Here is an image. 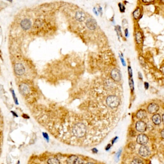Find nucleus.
Wrapping results in <instances>:
<instances>
[{
  "label": "nucleus",
  "instance_id": "9",
  "mask_svg": "<svg viewBox=\"0 0 164 164\" xmlns=\"http://www.w3.org/2000/svg\"><path fill=\"white\" fill-rule=\"evenodd\" d=\"M21 27L24 30H28L31 27V22L28 19H23L21 22Z\"/></svg>",
  "mask_w": 164,
  "mask_h": 164
},
{
  "label": "nucleus",
  "instance_id": "36",
  "mask_svg": "<svg viewBox=\"0 0 164 164\" xmlns=\"http://www.w3.org/2000/svg\"><path fill=\"white\" fill-rule=\"evenodd\" d=\"M1 148H0V155H1Z\"/></svg>",
  "mask_w": 164,
  "mask_h": 164
},
{
  "label": "nucleus",
  "instance_id": "27",
  "mask_svg": "<svg viewBox=\"0 0 164 164\" xmlns=\"http://www.w3.org/2000/svg\"><path fill=\"white\" fill-rule=\"evenodd\" d=\"M143 2L145 3H152L153 1H143Z\"/></svg>",
  "mask_w": 164,
  "mask_h": 164
},
{
  "label": "nucleus",
  "instance_id": "2",
  "mask_svg": "<svg viewBox=\"0 0 164 164\" xmlns=\"http://www.w3.org/2000/svg\"><path fill=\"white\" fill-rule=\"evenodd\" d=\"M67 164H83L84 162L81 159L78 157L73 155L70 156L66 161Z\"/></svg>",
  "mask_w": 164,
  "mask_h": 164
},
{
  "label": "nucleus",
  "instance_id": "15",
  "mask_svg": "<svg viewBox=\"0 0 164 164\" xmlns=\"http://www.w3.org/2000/svg\"><path fill=\"white\" fill-rule=\"evenodd\" d=\"M143 36L142 33L140 31H137L135 34V40L138 44H141L143 41Z\"/></svg>",
  "mask_w": 164,
  "mask_h": 164
},
{
  "label": "nucleus",
  "instance_id": "13",
  "mask_svg": "<svg viewBox=\"0 0 164 164\" xmlns=\"http://www.w3.org/2000/svg\"><path fill=\"white\" fill-rule=\"evenodd\" d=\"M19 90L24 95L27 94L29 92V88L27 85L22 84L19 86Z\"/></svg>",
  "mask_w": 164,
  "mask_h": 164
},
{
  "label": "nucleus",
  "instance_id": "10",
  "mask_svg": "<svg viewBox=\"0 0 164 164\" xmlns=\"http://www.w3.org/2000/svg\"><path fill=\"white\" fill-rule=\"evenodd\" d=\"M139 154L141 155L143 157L147 156L150 154V150L147 146L142 145L140 147L139 149Z\"/></svg>",
  "mask_w": 164,
  "mask_h": 164
},
{
  "label": "nucleus",
  "instance_id": "30",
  "mask_svg": "<svg viewBox=\"0 0 164 164\" xmlns=\"http://www.w3.org/2000/svg\"><path fill=\"white\" fill-rule=\"evenodd\" d=\"M128 33H129V32H128V29H126V30H125V36H128Z\"/></svg>",
  "mask_w": 164,
  "mask_h": 164
},
{
  "label": "nucleus",
  "instance_id": "37",
  "mask_svg": "<svg viewBox=\"0 0 164 164\" xmlns=\"http://www.w3.org/2000/svg\"><path fill=\"white\" fill-rule=\"evenodd\" d=\"M17 164H20V163H19V161H18V163H17Z\"/></svg>",
  "mask_w": 164,
  "mask_h": 164
},
{
  "label": "nucleus",
  "instance_id": "31",
  "mask_svg": "<svg viewBox=\"0 0 164 164\" xmlns=\"http://www.w3.org/2000/svg\"><path fill=\"white\" fill-rule=\"evenodd\" d=\"M162 121L163 122L164 124V113L162 115Z\"/></svg>",
  "mask_w": 164,
  "mask_h": 164
},
{
  "label": "nucleus",
  "instance_id": "1",
  "mask_svg": "<svg viewBox=\"0 0 164 164\" xmlns=\"http://www.w3.org/2000/svg\"><path fill=\"white\" fill-rule=\"evenodd\" d=\"M120 99L119 98L114 95H111L108 96L106 100V103L107 106L110 109L115 111L117 108L120 104Z\"/></svg>",
  "mask_w": 164,
  "mask_h": 164
},
{
  "label": "nucleus",
  "instance_id": "35",
  "mask_svg": "<svg viewBox=\"0 0 164 164\" xmlns=\"http://www.w3.org/2000/svg\"><path fill=\"white\" fill-rule=\"evenodd\" d=\"M86 164H94V163H91V162H90V163H86Z\"/></svg>",
  "mask_w": 164,
  "mask_h": 164
},
{
  "label": "nucleus",
  "instance_id": "12",
  "mask_svg": "<svg viewBox=\"0 0 164 164\" xmlns=\"http://www.w3.org/2000/svg\"><path fill=\"white\" fill-rule=\"evenodd\" d=\"M147 116V113L146 110H139L136 114V117L139 119H146Z\"/></svg>",
  "mask_w": 164,
  "mask_h": 164
},
{
  "label": "nucleus",
  "instance_id": "4",
  "mask_svg": "<svg viewBox=\"0 0 164 164\" xmlns=\"http://www.w3.org/2000/svg\"><path fill=\"white\" fill-rule=\"evenodd\" d=\"M15 72L19 76H21L25 72V68L23 64L21 63H16L14 67Z\"/></svg>",
  "mask_w": 164,
  "mask_h": 164
},
{
  "label": "nucleus",
  "instance_id": "16",
  "mask_svg": "<svg viewBox=\"0 0 164 164\" xmlns=\"http://www.w3.org/2000/svg\"><path fill=\"white\" fill-rule=\"evenodd\" d=\"M141 15V10L140 8H137L135 9L133 12V16L135 19H138Z\"/></svg>",
  "mask_w": 164,
  "mask_h": 164
},
{
  "label": "nucleus",
  "instance_id": "21",
  "mask_svg": "<svg viewBox=\"0 0 164 164\" xmlns=\"http://www.w3.org/2000/svg\"><path fill=\"white\" fill-rule=\"evenodd\" d=\"M128 73H129V75L130 76V77L132 78V77H133V70L131 69V68L130 66H129L128 67Z\"/></svg>",
  "mask_w": 164,
  "mask_h": 164
},
{
  "label": "nucleus",
  "instance_id": "3",
  "mask_svg": "<svg viewBox=\"0 0 164 164\" xmlns=\"http://www.w3.org/2000/svg\"><path fill=\"white\" fill-rule=\"evenodd\" d=\"M111 77L114 81H119L122 79V74L119 70L115 68L113 69L111 72Z\"/></svg>",
  "mask_w": 164,
  "mask_h": 164
},
{
  "label": "nucleus",
  "instance_id": "7",
  "mask_svg": "<svg viewBox=\"0 0 164 164\" xmlns=\"http://www.w3.org/2000/svg\"><path fill=\"white\" fill-rule=\"evenodd\" d=\"M136 129L141 132H144L147 129V124L144 121H139L136 124Z\"/></svg>",
  "mask_w": 164,
  "mask_h": 164
},
{
  "label": "nucleus",
  "instance_id": "18",
  "mask_svg": "<svg viewBox=\"0 0 164 164\" xmlns=\"http://www.w3.org/2000/svg\"><path fill=\"white\" fill-rule=\"evenodd\" d=\"M129 86L131 89V91H133L134 90V80L132 78H130L129 79Z\"/></svg>",
  "mask_w": 164,
  "mask_h": 164
},
{
  "label": "nucleus",
  "instance_id": "17",
  "mask_svg": "<svg viewBox=\"0 0 164 164\" xmlns=\"http://www.w3.org/2000/svg\"><path fill=\"white\" fill-rule=\"evenodd\" d=\"M48 164H60V161L55 158H51L48 161Z\"/></svg>",
  "mask_w": 164,
  "mask_h": 164
},
{
  "label": "nucleus",
  "instance_id": "23",
  "mask_svg": "<svg viewBox=\"0 0 164 164\" xmlns=\"http://www.w3.org/2000/svg\"><path fill=\"white\" fill-rule=\"evenodd\" d=\"M120 10L122 11V12H124V11H125V7L123 5L121 4Z\"/></svg>",
  "mask_w": 164,
  "mask_h": 164
},
{
  "label": "nucleus",
  "instance_id": "22",
  "mask_svg": "<svg viewBox=\"0 0 164 164\" xmlns=\"http://www.w3.org/2000/svg\"><path fill=\"white\" fill-rule=\"evenodd\" d=\"M144 88L146 89V90H147L149 88V83L147 82H144Z\"/></svg>",
  "mask_w": 164,
  "mask_h": 164
},
{
  "label": "nucleus",
  "instance_id": "6",
  "mask_svg": "<svg viewBox=\"0 0 164 164\" xmlns=\"http://www.w3.org/2000/svg\"><path fill=\"white\" fill-rule=\"evenodd\" d=\"M148 142V138L143 134H141L139 135L137 138V142L141 145H144Z\"/></svg>",
  "mask_w": 164,
  "mask_h": 164
},
{
  "label": "nucleus",
  "instance_id": "29",
  "mask_svg": "<svg viewBox=\"0 0 164 164\" xmlns=\"http://www.w3.org/2000/svg\"><path fill=\"white\" fill-rule=\"evenodd\" d=\"M22 116H23L24 118H25V119H29V117L28 115H26V114H24L23 115H22Z\"/></svg>",
  "mask_w": 164,
  "mask_h": 164
},
{
  "label": "nucleus",
  "instance_id": "26",
  "mask_svg": "<svg viewBox=\"0 0 164 164\" xmlns=\"http://www.w3.org/2000/svg\"><path fill=\"white\" fill-rule=\"evenodd\" d=\"M161 136L164 139V129L162 130L161 132Z\"/></svg>",
  "mask_w": 164,
  "mask_h": 164
},
{
  "label": "nucleus",
  "instance_id": "34",
  "mask_svg": "<svg viewBox=\"0 0 164 164\" xmlns=\"http://www.w3.org/2000/svg\"><path fill=\"white\" fill-rule=\"evenodd\" d=\"M162 72L164 74V67H162Z\"/></svg>",
  "mask_w": 164,
  "mask_h": 164
},
{
  "label": "nucleus",
  "instance_id": "25",
  "mask_svg": "<svg viewBox=\"0 0 164 164\" xmlns=\"http://www.w3.org/2000/svg\"><path fill=\"white\" fill-rule=\"evenodd\" d=\"M138 77H139V78L140 79H143V76H142V74L140 73V72H139L138 73Z\"/></svg>",
  "mask_w": 164,
  "mask_h": 164
},
{
  "label": "nucleus",
  "instance_id": "28",
  "mask_svg": "<svg viewBox=\"0 0 164 164\" xmlns=\"http://www.w3.org/2000/svg\"><path fill=\"white\" fill-rule=\"evenodd\" d=\"M11 113H12V115L14 116H15V117H18V115H17V114L16 113L14 112V111H11Z\"/></svg>",
  "mask_w": 164,
  "mask_h": 164
},
{
  "label": "nucleus",
  "instance_id": "24",
  "mask_svg": "<svg viewBox=\"0 0 164 164\" xmlns=\"http://www.w3.org/2000/svg\"><path fill=\"white\" fill-rule=\"evenodd\" d=\"M43 136L45 138H46L47 140H49V136H48V135L47 134L45 133V132H43Z\"/></svg>",
  "mask_w": 164,
  "mask_h": 164
},
{
  "label": "nucleus",
  "instance_id": "33",
  "mask_svg": "<svg viewBox=\"0 0 164 164\" xmlns=\"http://www.w3.org/2000/svg\"><path fill=\"white\" fill-rule=\"evenodd\" d=\"M92 151H93V152H95V153H97V149H96V148H94V149L92 150Z\"/></svg>",
  "mask_w": 164,
  "mask_h": 164
},
{
  "label": "nucleus",
  "instance_id": "20",
  "mask_svg": "<svg viewBox=\"0 0 164 164\" xmlns=\"http://www.w3.org/2000/svg\"><path fill=\"white\" fill-rule=\"evenodd\" d=\"M11 92H12V96H13V98H14V101H15V103L16 104H18V100H17V98L16 97L15 91L13 90H12Z\"/></svg>",
  "mask_w": 164,
  "mask_h": 164
},
{
  "label": "nucleus",
  "instance_id": "14",
  "mask_svg": "<svg viewBox=\"0 0 164 164\" xmlns=\"http://www.w3.org/2000/svg\"><path fill=\"white\" fill-rule=\"evenodd\" d=\"M161 116L158 114H156L152 116V121L155 125H159L161 122Z\"/></svg>",
  "mask_w": 164,
  "mask_h": 164
},
{
  "label": "nucleus",
  "instance_id": "11",
  "mask_svg": "<svg viewBox=\"0 0 164 164\" xmlns=\"http://www.w3.org/2000/svg\"><path fill=\"white\" fill-rule=\"evenodd\" d=\"M75 18L79 22L84 21L85 20L86 18V15L84 12H82L81 11H77L75 14Z\"/></svg>",
  "mask_w": 164,
  "mask_h": 164
},
{
  "label": "nucleus",
  "instance_id": "19",
  "mask_svg": "<svg viewBox=\"0 0 164 164\" xmlns=\"http://www.w3.org/2000/svg\"><path fill=\"white\" fill-rule=\"evenodd\" d=\"M131 164H143V163L140 159L135 158L132 161Z\"/></svg>",
  "mask_w": 164,
  "mask_h": 164
},
{
  "label": "nucleus",
  "instance_id": "5",
  "mask_svg": "<svg viewBox=\"0 0 164 164\" xmlns=\"http://www.w3.org/2000/svg\"><path fill=\"white\" fill-rule=\"evenodd\" d=\"M86 27L90 30H94L97 27V22L93 18H90L87 19L86 22Z\"/></svg>",
  "mask_w": 164,
  "mask_h": 164
},
{
  "label": "nucleus",
  "instance_id": "8",
  "mask_svg": "<svg viewBox=\"0 0 164 164\" xmlns=\"http://www.w3.org/2000/svg\"><path fill=\"white\" fill-rule=\"evenodd\" d=\"M159 109V107L158 104L154 103L149 104V106L147 107L148 112L151 114H155L158 111Z\"/></svg>",
  "mask_w": 164,
  "mask_h": 164
},
{
  "label": "nucleus",
  "instance_id": "32",
  "mask_svg": "<svg viewBox=\"0 0 164 164\" xmlns=\"http://www.w3.org/2000/svg\"><path fill=\"white\" fill-rule=\"evenodd\" d=\"M110 144H109V145H108V146H107V147H106V150H108V149H109V148H110Z\"/></svg>",
  "mask_w": 164,
  "mask_h": 164
}]
</instances>
